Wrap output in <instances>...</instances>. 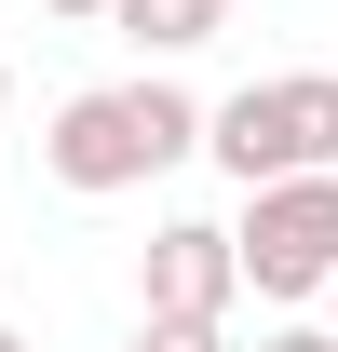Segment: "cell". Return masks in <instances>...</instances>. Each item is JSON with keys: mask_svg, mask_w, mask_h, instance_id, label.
I'll list each match as a JSON object with an SVG mask.
<instances>
[{"mask_svg": "<svg viewBox=\"0 0 338 352\" xmlns=\"http://www.w3.org/2000/svg\"><path fill=\"white\" fill-rule=\"evenodd\" d=\"M0 109H14V68H0Z\"/></svg>", "mask_w": 338, "mask_h": 352, "instance_id": "obj_10", "label": "cell"}, {"mask_svg": "<svg viewBox=\"0 0 338 352\" xmlns=\"http://www.w3.org/2000/svg\"><path fill=\"white\" fill-rule=\"evenodd\" d=\"M230 244H244V285L271 311L325 298V285H338V176H271V190H244Z\"/></svg>", "mask_w": 338, "mask_h": 352, "instance_id": "obj_3", "label": "cell"}, {"mask_svg": "<svg viewBox=\"0 0 338 352\" xmlns=\"http://www.w3.org/2000/svg\"><path fill=\"white\" fill-rule=\"evenodd\" d=\"M135 352H230V325H203V311H149Z\"/></svg>", "mask_w": 338, "mask_h": 352, "instance_id": "obj_6", "label": "cell"}, {"mask_svg": "<svg viewBox=\"0 0 338 352\" xmlns=\"http://www.w3.org/2000/svg\"><path fill=\"white\" fill-rule=\"evenodd\" d=\"M203 163L230 190H271V176H338V68H284V82H244L203 109Z\"/></svg>", "mask_w": 338, "mask_h": 352, "instance_id": "obj_2", "label": "cell"}, {"mask_svg": "<svg viewBox=\"0 0 338 352\" xmlns=\"http://www.w3.org/2000/svg\"><path fill=\"white\" fill-rule=\"evenodd\" d=\"M0 352H41V339H14V325H0Z\"/></svg>", "mask_w": 338, "mask_h": 352, "instance_id": "obj_9", "label": "cell"}, {"mask_svg": "<svg viewBox=\"0 0 338 352\" xmlns=\"http://www.w3.org/2000/svg\"><path fill=\"white\" fill-rule=\"evenodd\" d=\"M109 28L135 54H190V41H216V0H109Z\"/></svg>", "mask_w": 338, "mask_h": 352, "instance_id": "obj_5", "label": "cell"}, {"mask_svg": "<svg viewBox=\"0 0 338 352\" xmlns=\"http://www.w3.org/2000/svg\"><path fill=\"white\" fill-rule=\"evenodd\" d=\"M41 14H109V0H41Z\"/></svg>", "mask_w": 338, "mask_h": 352, "instance_id": "obj_8", "label": "cell"}, {"mask_svg": "<svg viewBox=\"0 0 338 352\" xmlns=\"http://www.w3.org/2000/svg\"><path fill=\"white\" fill-rule=\"evenodd\" d=\"M203 149V109L149 68V82H95V95H68L41 122V176L54 190H149L163 163H190Z\"/></svg>", "mask_w": 338, "mask_h": 352, "instance_id": "obj_1", "label": "cell"}, {"mask_svg": "<svg viewBox=\"0 0 338 352\" xmlns=\"http://www.w3.org/2000/svg\"><path fill=\"white\" fill-rule=\"evenodd\" d=\"M325 325H338V285H325Z\"/></svg>", "mask_w": 338, "mask_h": 352, "instance_id": "obj_11", "label": "cell"}, {"mask_svg": "<svg viewBox=\"0 0 338 352\" xmlns=\"http://www.w3.org/2000/svg\"><path fill=\"white\" fill-rule=\"evenodd\" d=\"M257 352H338V325H271Z\"/></svg>", "mask_w": 338, "mask_h": 352, "instance_id": "obj_7", "label": "cell"}, {"mask_svg": "<svg viewBox=\"0 0 338 352\" xmlns=\"http://www.w3.org/2000/svg\"><path fill=\"white\" fill-rule=\"evenodd\" d=\"M216 14H230V0H216Z\"/></svg>", "mask_w": 338, "mask_h": 352, "instance_id": "obj_12", "label": "cell"}, {"mask_svg": "<svg viewBox=\"0 0 338 352\" xmlns=\"http://www.w3.org/2000/svg\"><path fill=\"white\" fill-rule=\"evenodd\" d=\"M135 298H149V311H203V325H230V298H244V244H230V217H163V230H149V258H135Z\"/></svg>", "mask_w": 338, "mask_h": 352, "instance_id": "obj_4", "label": "cell"}]
</instances>
